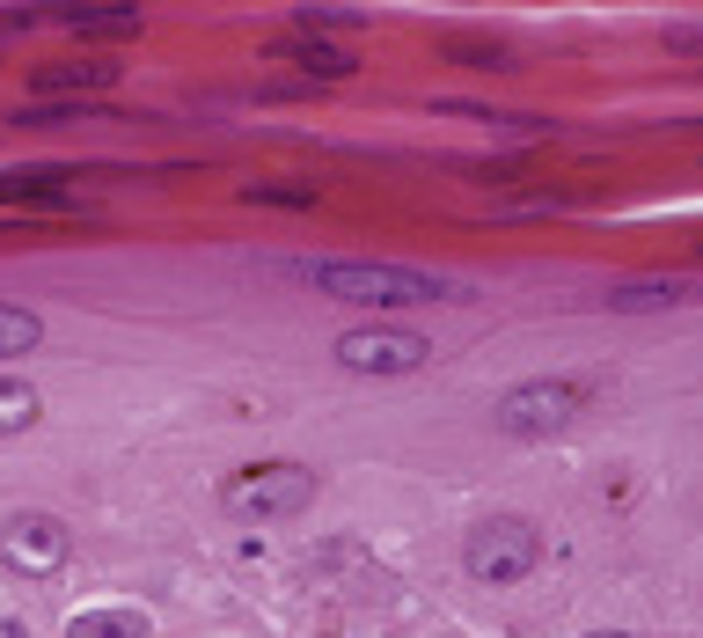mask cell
Wrapping results in <instances>:
<instances>
[{
    "instance_id": "15",
    "label": "cell",
    "mask_w": 703,
    "mask_h": 638,
    "mask_svg": "<svg viewBox=\"0 0 703 638\" xmlns=\"http://www.w3.org/2000/svg\"><path fill=\"white\" fill-rule=\"evenodd\" d=\"M447 59L455 67H513L506 45H484V37H447Z\"/></svg>"
},
{
    "instance_id": "14",
    "label": "cell",
    "mask_w": 703,
    "mask_h": 638,
    "mask_svg": "<svg viewBox=\"0 0 703 638\" xmlns=\"http://www.w3.org/2000/svg\"><path fill=\"white\" fill-rule=\"evenodd\" d=\"M439 118H476V125H506V132H543V118H521V110H498V104H469V96H439Z\"/></svg>"
},
{
    "instance_id": "2",
    "label": "cell",
    "mask_w": 703,
    "mask_h": 638,
    "mask_svg": "<svg viewBox=\"0 0 703 638\" xmlns=\"http://www.w3.org/2000/svg\"><path fill=\"white\" fill-rule=\"evenodd\" d=\"M594 390L572 382V374H535V382H513L506 396L492 404V425L506 441H549V433H572L586 419Z\"/></svg>"
},
{
    "instance_id": "10",
    "label": "cell",
    "mask_w": 703,
    "mask_h": 638,
    "mask_svg": "<svg viewBox=\"0 0 703 638\" xmlns=\"http://www.w3.org/2000/svg\"><path fill=\"white\" fill-rule=\"evenodd\" d=\"M44 22L73 37H140V8H44Z\"/></svg>"
},
{
    "instance_id": "6",
    "label": "cell",
    "mask_w": 703,
    "mask_h": 638,
    "mask_svg": "<svg viewBox=\"0 0 703 638\" xmlns=\"http://www.w3.org/2000/svg\"><path fill=\"white\" fill-rule=\"evenodd\" d=\"M0 566L22 580H52L67 566V521L59 514H16L0 529Z\"/></svg>"
},
{
    "instance_id": "4",
    "label": "cell",
    "mask_w": 703,
    "mask_h": 638,
    "mask_svg": "<svg viewBox=\"0 0 703 638\" xmlns=\"http://www.w3.org/2000/svg\"><path fill=\"white\" fill-rule=\"evenodd\" d=\"M535 566H543V529L521 521V514L476 521L469 543H462V572H469L476 587H521Z\"/></svg>"
},
{
    "instance_id": "11",
    "label": "cell",
    "mask_w": 703,
    "mask_h": 638,
    "mask_svg": "<svg viewBox=\"0 0 703 638\" xmlns=\"http://www.w3.org/2000/svg\"><path fill=\"white\" fill-rule=\"evenodd\" d=\"M155 624H147V609H125V602H110V609H81V617L67 624V638H147Z\"/></svg>"
},
{
    "instance_id": "3",
    "label": "cell",
    "mask_w": 703,
    "mask_h": 638,
    "mask_svg": "<svg viewBox=\"0 0 703 638\" xmlns=\"http://www.w3.org/2000/svg\"><path fill=\"white\" fill-rule=\"evenodd\" d=\"M330 360L345 374H367V382H396V374H418L433 360V337L410 331V323L367 316V323H352V331L330 337Z\"/></svg>"
},
{
    "instance_id": "8",
    "label": "cell",
    "mask_w": 703,
    "mask_h": 638,
    "mask_svg": "<svg viewBox=\"0 0 703 638\" xmlns=\"http://www.w3.org/2000/svg\"><path fill=\"white\" fill-rule=\"evenodd\" d=\"M118 81H125V67H118V59H96V52L52 59V67H37V73H30L37 104H88V96H110Z\"/></svg>"
},
{
    "instance_id": "16",
    "label": "cell",
    "mask_w": 703,
    "mask_h": 638,
    "mask_svg": "<svg viewBox=\"0 0 703 638\" xmlns=\"http://www.w3.org/2000/svg\"><path fill=\"white\" fill-rule=\"evenodd\" d=\"M249 206H316V192L308 184H249Z\"/></svg>"
},
{
    "instance_id": "9",
    "label": "cell",
    "mask_w": 703,
    "mask_h": 638,
    "mask_svg": "<svg viewBox=\"0 0 703 638\" xmlns=\"http://www.w3.org/2000/svg\"><path fill=\"white\" fill-rule=\"evenodd\" d=\"M696 294L689 272H637V279H615L608 286V308L615 316H660V308H682Z\"/></svg>"
},
{
    "instance_id": "5",
    "label": "cell",
    "mask_w": 703,
    "mask_h": 638,
    "mask_svg": "<svg viewBox=\"0 0 703 638\" xmlns=\"http://www.w3.org/2000/svg\"><path fill=\"white\" fill-rule=\"evenodd\" d=\"M308 499H316V470L308 462H242L220 484V507L235 521H294Z\"/></svg>"
},
{
    "instance_id": "18",
    "label": "cell",
    "mask_w": 703,
    "mask_h": 638,
    "mask_svg": "<svg viewBox=\"0 0 703 638\" xmlns=\"http://www.w3.org/2000/svg\"><path fill=\"white\" fill-rule=\"evenodd\" d=\"M594 638H631V631H594Z\"/></svg>"
},
{
    "instance_id": "7",
    "label": "cell",
    "mask_w": 703,
    "mask_h": 638,
    "mask_svg": "<svg viewBox=\"0 0 703 638\" xmlns=\"http://www.w3.org/2000/svg\"><path fill=\"white\" fill-rule=\"evenodd\" d=\"M264 59L294 67V73H316V81H352L359 73V52H352L345 37H323V30H271L264 37Z\"/></svg>"
},
{
    "instance_id": "13",
    "label": "cell",
    "mask_w": 703,
    "mask_h": 638,
    "mask_svg": "<svg viewBox=\"0 0 703 638\" xmlns=\"http://www.w3.org/2000/svg\"><path fill=\"white\" fill-rule=\"evenodd\" d=\"M44 345V316L37 308H16V302H0V367L22 353H37Z\"/></svg>"
},
{
    "instance_id": "1",
    "label": "cell",
    "mask_w": 703,
    "mask_h": 638,
    "mask_svg": "<svg viewBox=\"0 0 703 638\" xmlns=\"http://www.w3.org/2000/svg\"><path fill=\"white\" fill-rule=\"evenodd\" d=\"M300 286H316L345 308H433V302H455L462 279L433 265H388V257H300L294 265Z\"/></svg>"
},
{
    "instance_id": "12",
    "label": "cell",
    "mask_w": 703,
    "mask_h": 638,
    "mask_svg": "<svg viewBox=\"0 0 703 638\" xmlns=\"http://www.w3.org/2000/svg\"><path fill=\"white\" fill-rule=\"evenodd\" d=\"M37 419H44V396H37L22 374H0V441H8V433H30Z\"/></svg>"
},
{
    "instance_id": "17",
    "label": "cell",
    "mask_w": 703,
    "mask_h": 638,
    "mask_svg": "<svg viewBox=\"0 0 703 638\" xmlns=\"http://www.w3.org/2000/svg\"><path fill=\"white\" fill-rule=\"evenodd\" d=\"M660 45H667V52L703 59V22H667V30H660Z\"/></svg>"
}]
</instances>
